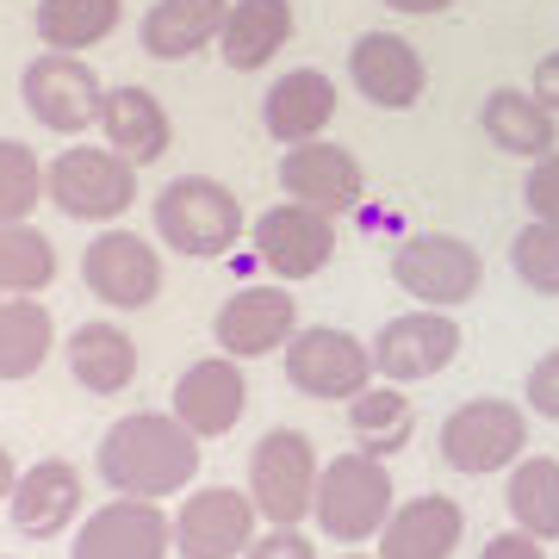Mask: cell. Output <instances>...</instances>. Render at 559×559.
<instances>
[{
    "label": "cell",
    "instance_id": "cell-29",
    "mask_svg": "<svg viewBox=\"0 0 559 559\" xmlns=\"http://www.w3.org/2000/svg\"><path fill=\"white\" fill-rule=\"evenodd\" d=\"M348 429H355L360 454L392 460L411 441V429H417V404L404 399V385L380 380V385H367L360 399H348Z\"/></svg>",
    "mask_w": 559,
    "mask_h": 559
},
{
    "label": "cell",
    "instance_id": "cell-25",
    "mask_svg": "<svg viewBox=\"0 0 559 559\" xmlns=\"http://www.w3.org/2000/svg\"><path fill=\"white\" fill-rule=\"evenodd\" d=\"M224 13H230V0H156L150 13H143V50L156 62H187L212 50L224 32Z\"/></svg>",
    "mask_w": 559,
    "mask_h": 559
},
{
    "label": "cell",
    "instance_id": "cell-41",
    "mask_svg": "<svg viewBox=\"0 0 559 559\" xmlns=\"http://www.w3.org/2000/svg\"><path fill=\"white\" fill-rule=\"evenodd\" d=\"M342 559H380V554H342Z\"/></svg>",
    "mask_w": 559,
    "mask_h": 559
},
{
    "label": "cell",
    "instance_id": "cell-35",
    "mask_svg": "<svg viewBox=\"0 0 559 559\" xmlns=\"http://www.w3.org/2000/svg\"><path fill=\"white\" fill-rule=\"evenodd\" d=\"M522 399H528V411L547 423H559V348H547V355L528 367V380H522Z\"/></svg>",
    "mask_w": 559,
    "mask_h": 559
},
{
    "label": "cell",
    "instance_id": "cell-14",
    "mask_svg": "<svg viewBox=\"0 0 559 559\" xmlns=\"http://www.w3.org/2000/svg\"><path fill=\"white\" fill-rule=\"evenodd\" d=\"M175 554V516H162L150 498H112L94 516H81L69 559H168Z\"/></svg>",
    "mask_w": 559,
    "mask_h": 559
},
{
    "label": "cell",
    "instance_id": "cell-5",
    "mask_svg": "<svg viewBox=\"0 0 559 559\" xmlns=\"http://www.w3.org/2000/svg\"><path fill=\"white\" fill-rule=\"evenodd\" d=\"M280 360H286L293 392L323 399V404H348L380 380V373H373V342L348 336V330H336V323H299L293 342L280 348Z\"/></svg>",
    "mask_w": 559,
    "mask_h": 559
},
{
    "label": "cell",
    "instance_id": "cell-4",
    "mask_svg": "<svg viewBox=\"0 0 559 559\" xmlns=\"http://www.w3.org/2000/svg\"><path fill=\"white\" fill-rule=\"evenodd\" d=\"M44 205L75 224L124 218L138 205V162H124L112 143H69L44 162Z\"/></svg>",
    "mask_w": 559,
    "mask_h": 559
},
{
    "label": "cell",
    "instance_id": "cell-24",
    "mask_svg": "<svg viewBox=\"0 0 559 559\" xmlns=\"http://www.w3.org/2000/svg\"><path fill=\"white\" fill-rule=\"evenodd\" d=\"M293 0H230L218 32V57L237 69V75H255L261 62H274L286 44H293Z\"/></svg>",
    "mask_w": 559,
    "mask_h": 559
},
{
    "label": "cell",
    "instance_id": "cell-38",
    "mask_svg": "<svg viewBox=\"0 0 559 559\" xmlns=\"http://www.w3.org/2000/svg\"><path fill=\"white\" fill-rule=\"evenodd\" d=\"M528 94H535V100L559 119V50H547V57L535 62V87H528Z\"/></svg>",
    "mask_w": 559,
    "mask_h": 559
},
{
    "label": "cell",
    "instance_id": "cell-3",
    "mask_svg": "<svg viewBox=\"0 0 559 559\" xmlns=\"http://www.w3.org/2000/svg\"><path fill=\"white\" fill-rule=\"evenodd\" d=\"M150 218H156V237L162 249L175 255H193V261H218L237 249V237L249 230L242 218V200L212 175H175L150 200Z\"/></svg>",
    "mask_w": 559,
    "mask_h": 559
},
{
    "label": "cell",
    "instance_id": "cell-28",
    "mask_svg": "<svg viewBox=\"0 0 559 559\" xmlns=\"http://www.w3.org/2000/svg\"><path fill=\"white\" fill-rule=\"evenodd\" d=\"M510 528L535 540H559V460L547 454H522L510 466V491H503Z\"/></svg>",
    "mask_w": 559,
    "mask_h": 559
},
{
    "label": "cell",
    "instance_id": "cell-18",
    "mask_svg": "<svg viewBox=\"0 0 559 559\" xmlns=\"http://www.w3.org/2000/svg\"><path fill=\"white\" fill-rule=\"evenodd\" d=\"M168 411H175V417L187 423L200 441L230 436V429L242 423V411H249V380H242V360H237V355H205V360H193V367L175 380V392H168Z\"/></svg>",
    "mask_w": 559,
    "mask_h": 559
},
{
    "label": "cell",
    "instance_id": "cell-33",
    "mask_svg": "<svg viewBox=\"0 0 559 559\" xmlns=\"http://www.w3.org/2000/svg\"><path fill=\"white\" fill-rule=\"evenodd\" d=\"M44 205V162L20 138H0V224H20Z\"/></svg>",
    "mask_w": 559,
    "mask_h": 559
},
{
    "label": "cell",
    "instance_id": "cell-6",
    "mask_svg": "<svg viewBox=\"0 0 559 559\" xmlns=\"http://www.w3.org/2000/svg\"><path fill=\"white\" fill-rule=\"evenodd\" d=\"M323 460L305 429H267L249 454V498H255L267 528H299L318 498Z\"/></svg>",
    "mask_w": 559,
    "mask_h": 559
},
{
    "label": "cell",
    "instance_id": "cell-23",
    "mask_svg": "<svg viewBox=\"0 0 559 559\" xmlns=\"http://www.w3.org/2000/svg\"><path fill=\"white\" fill-rule=\"evenodd\" d=\"M100 143H112L124 162H162L168 143H175V119L168 106L143 87V81H124V87H106V112H100Z\"/></svg>",
    "mask_w": 559,
    "mask_h": 559
},
{
    "label": "cell",
    "instance_id": "cell-34",
    "mask_svg": "<svg viewBox=\"0 0 559 559\" xmlns=\"http://www.w3.org/2000/svg\"><path fill=\"white\" fill-rule=\"evenodd\" d=\"M522 205H528L540 224H559V150L535 156V168L522 180Z\"/></svg>",
    "mask_w": 559,
    "mask_h": 559
},
{
    "label": "cell",
    "instance_id": "cell-32",
    "mask_svg": "<svg viewBox=\"0 0 559 559\" xmlns=\"http://www.w3.org/2000/svg\"><path fill=\"white\" fill-rule=\"evenodd\" d=\"M510 274L540 299H559V224H540V218L522 224L516 242H510Z\"/></svg>",
    "mask_w": 559,
    "mask_h": 559
},
{
    "label": "cell",
    "instance_id": "cell-10",
    "mask_svg": "<svg viewBox=\"0 0 559 559\" xmlns=\"http://www.w3.org/2000/svg\"><path fill=\"white\" fill-rule=\"evenodd\" d=\"M460 348L466 342H460L454 311L417 305V311L380 323V336H373V373L392 385H423V380H436L441 367H454Z\"/></svg>",
    "mask_w": 559,
    "mask_h": 559
},
{
    "label": "cell",
    "instance_id": "cell-7",
    "mask_svg": "<svg viewBox=\"0 0 559 559\" xmlns=\"http://www.w3.org/2000/svg\"><path fill=\"white\" fill-rule=\"evenodd\" d=\"M20 100L44 131L81 138V131H94L100 112H106V81L94 75V62L75 57V50H44V57L25 62Z\"/></svg>",
    "mask_w": 559,
    "mask_h": 559
},
{
    "label": "cell",
    "instance_id": "cell-36",
    "mask_svg": "<svg viewBox=\"0 0 559 559\" xmlns=\"http://www.w3.org/2000/svg\"><path fill=\"white\" fill-rule=\"evenodd\" d=\"M242 559H318V547H311L305 528H261Z\"/></svg>",
    "mask_w": 559,
    "mask_h": 559
},
{
    "label": "cell",
    "instance_id": "cell-43",
    "mask_svg": "<svg viewBox=\"0 0 559 559\" xmlns=\"http://www.w3.org/2000/svg\"><path fill=\"white\" fill-rule=\"evenodd\" d=\"M7 559H13V554H7Z\"/></svg>",
    "mask_w": 559,
    "mask_h": 559
},
{
    "label": "cell",
    "instance_id": "cell-22",
    "mask_svg": "<svg viewBox=\"0 0 559 559\" xmlns=\"http://www.w3.org/2000/svg\"><path fill=\"white\" fill-rule=\"evenodd\" d=\"M330 119H336V81L323 69H286L267 87V100H261V131L274 143H286V150L323 138Z\"/></svg>",
    "mask_w": 559,
    "mask_h": 559
},
{
    "label": "cell",
    "instance_id": "cell-31",
    "mask_svg": "<svg viewBox=\"0 0 559 559\" xmlns=\"http://www.w3.org/2000/svg\"><path fill=\"white\" fill-rule=\"evenodd\" d=\"M57 280V249L32 218L0 224V293L7 299H38L44 286Z\"/></svg>",
    "mask_w": 559,
    "mask_h": 559
},
{
    "label": "cell",
    "instance_id": "cell-9",
    "mask_svg": "<svg viewBox=\"0 0 559 559\" xmlns=\"http://www.w3.org/2000/svg\"><path fill=\"white\" fill-rule=\"evenodd\" d=\"M522 448H528V417L510 399H466L460 411L441 417V460L466 479L516 466Z\"/></svg>",
    "mask_w": 559,
    "mask_h": 559
},
{
    "label": "cell",
    "instance_id": "cell-16",
    "mask_svg": "<svg viewBox=\"0 0 559 559\" xmlns=\"http://www.w3.org/2000/svg\"><path fill=\"white\" fill-rule=\"evenodd\" d=\"M348 81L360 87V100L380 112H411L429 87V62L411 38L399 32H360L348 44Z\"/></svg>",
    "mask_w": 559,
    "mask_h": 559
},
{
    "label": "cell",
    "instance_id": "cell-20",
    "mask_svg": "<svg viewBox=\"0 0 559 559\" xmlns=\"http://www.w3.org/2000/svg\"><path fill=\"white\" fill-rule=\"evenodd\" d=\"M62 367H69V380L81 392H94V399H119L124 385L138 380V342L131 330H119L112 318H87L69 330L62 342Z\"/></svg>",
    "mask_w": 559,
    "mask_h": 559
},
{
    "label": "cell",
    "instance_id": "cell-39",
    "mask_svg": "<svg viewBox=\"0 0 559 559\" xmlns=\"http://www.w3.org/2000/svg\"><path fill=\"white\" fill-rule=\"evenodd\" d=\"M392 13H411V20H436V13H448L454 0H385Z\"/></svg>",
    "mask_w": 559,
    "mask_h": 559
},
{
    "label": "cell",
    "instance_id": "cell-42",
    "mask_svg": "<svg viewBox=\"0 0 559 559\" xmlns=\"http://www.w3.org/2000/svg\"><path fill=\"white\" fill-rule=\"evenodd\" d=\"M0 299H7V293H0Z\"/></svg>",
    "mask_w": 559,
    "mask_h": 559
},
{
    "label": "cell",
    "instance_id": "cell-12",
    "mask_svg": "<svg viewBox=\"0 0 559 559\" xmlns=\"http://www.w3.org/2000/svg\"><path fill=\"white\" fill-rule=\"evenodd\" d=\"M261 528V510L237 485H205L175 510V554L180 559H242Z\"/></svg>",
    "mask_w": 559,
    "mask_h": 559
},
{
    "label": "cell",
    "instance_id": "cell-21",
    "mask_svg": "<svg viewBox=\"0 0 559 559\" xmlns=\"http://www.w3.org/2000/svg\"><path fill=\"white\" fill-rule=\"evenodd\" d=\"M460 535H466V510L441 491H423L385 516L373 547H380V559H454Z\"/></svg>",
    "mask_w": 559,
    "mask_h": 559
},
{
    "label": "cell",
    "instance_id": "cell-26",
    "mask_svg": "<svg viewBox=\"0 0 559 559\" xmlns=\"http://www.w3.org/2000/svg\"><path fill=\"white\" fill-rule=\"evenodd\" d=\"M479 124H485V138H491V150H503V156L535 162L547 150H559V119L535 94H522V87H491L479 106Z\"/></svg>",
    "mask_w": 559,
    "mask_h": 559
},
{
    "label": "cell",
    "instance_id": "cell-1",
    "mask_svg": "<svg viewBox=\"0 0 559 559\" xmlns=\"http://www.w3.org/2000/svg\"><path fill=\"white\" fill-rule=\"evenodd\" d=\"M112 498H180L200 479V436L175 411H124L94 448Z\"/></svg>",
    "mask_w": 559,
    "mask_h": 559
},
{
    "label": "cell",
    "instance_id": "cell-13",
    "mask_svg": "<svg viewBox=\"0 0 559 559\" xmlns=\"http://www.w3.org/2000/svg\"><path fill=\"white\" fill-rule=\"evenodd\" d=\"M280 193L311 205V212H323V218H342V212L360 205L367 175H360V156L348 143L311 138V143H293V150L280 156Z\"/></svg>",
    "mask_w": 559,
    "mask_h": 559
},
{
    "label": "cell",
    "instance_id": "cell-11",
    "mask_svg": "<svg viewBox=\"0 0 559 559\" xmlns=\"http://www.w3.org/2000/svg\"><path fill=\"white\" fill-rule=\"evenodd\" d=\"M81 280L112 311H143V305L162 299V255L150 249V237L106 224L100 237L81 249Z\"/></svg>",
    "mask_w": 559,
    "mask_h": 559
},
{
    "label": "cell",
    "instance_id": "cell-17",
    "mask_svg": "<svg viewBox=\"0 0 559 559\" xmlns=\"http://www.w3.org/2000/svg\"><path fill=\"white\" fill-rule=\"evenodd\" d=\"M299 330V305L286 286H237L230 299L218 305L212 318V336H218V355H237V360H261V355H280Z\"/></svg>",
    "mask_w": 559,
    "mask_h": 559
},
{
    "label": "cell",
    "instance_id": "cell-8",
    "mask_svg": "<svg viewBox=\"0 0 559 559\" xmlns=\"http://www.w3.org/2000/svg\"><path fill=\"white\" fill-rule=\"evenodd\" d=\"M392 280L399 293H411L417 305H436V311H460L466 299H479L485 286V261L466 237H448V230H417L392 249Z\"/></svg>",
    "mask_w": 559,
    "mask_h": 559
},
{
    "label": "cell",
    "instance_id": "cell-27",
    "mask_svg": "<svg viewBox=\"0 0 559 559\" xmlns=\"http://www.w3.org/2000/svg\"><path fill=\"white\" fill-rule=\"evenodd\" d=\"M57 348V318L44 299H0V380H32Z\"/></svg>",
    "mask_w": 559,
    "mask_h": 559
},
{
    "label": "cell",
    "instance_id": "cell-15",
    "mask_svg": "<svg viewBox=\"0 0 559 559\" xmlns=\"http://www.w3.org/2000/svg\"><path fill=\"white\" fill-rule=\"evenodd\" d=\"M255 249L274 280H311L336 261V218H323L299 200H280L255 218Z\"/></svg>",
    "mask_w": 559,
    "mask_h": 559
},
{
    "label": "cell",
    "instance_id": "cell-37",
    "mask_svg": "<svg viewBox=\"0 0 559 559\" xmlns=\"http://www.w3.org/2000/svg\"><path fill=\"white\" fill-rule=\"evenodd\" d=\"M479 559H547V540L522 535V528H503V535L485 540V554H479Z\"/></svg>",
    "mask_w": 559,
    "mask_h": 559
},
{
    "label": "cell",
    "instance_id": "cell-2",
    "mask_svg": "<svg viewBox=\"0 0 559 559\" xmlns=\"http://www.w3.org/2000/svg\"><path fill=\"white\" fill-rule=\"evenodd\" d=\"M392 510H399V485H392L380 454H360L355 448V454L323 460L318 498H311V522H318L323 540H336V547H367V540H380Z\"/></svg>",
    "mask_w": 559,
    "mask_h": 559
},
{
    "label": "cell",
    "instance_id": "cell-40",
    "mask_svg": "<svg viewBox=\"0 0 559 559\" xmlns=\"http://www.w3.org/2000/svg\"><path fill=\"white\" fill-rule=\"evenodd\" d=\"M13 485H20V466H13V454L0 448V503L13 498Z\"/></svg>",
    "mask_w": 559,
    "mask_h": 559
},
{
    "label": "cell",
    "instance_id": "cell-19",
    "mask_svg": "<svg viewBox=\"0 0 559 559\" xmlns=\"http://www.w3.org/2000/svg\"><path fill=\"white\" fill-rule=\"evenodd\" d=\"M81 516V473L69 460H38L25 466L13 498H7V522L20 540H57L69 522Z\"/></svg>",
    "mask_w": 559,
    "mask_h": 559
},
{
    "label": "cell",
    "instance_id": "cell-30",
    "mask_svg": "<svg viewBox=\"0 0 559 559\" xmlns=\"http://www.w3.org/2000/svg\"><path fill=\"white\" fill-rule=\"evenodd\" d=\"M119 13L124 0H38L32 25H38L44 50H94L119 32Z\"/></svg>",
    "mask_w": 559,
    "mask_h": 559
}]
</instances>
